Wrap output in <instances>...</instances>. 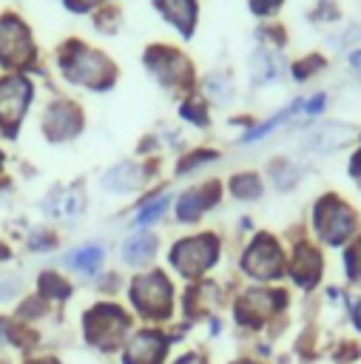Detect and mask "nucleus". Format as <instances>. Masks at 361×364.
Returning a JSON list of instances; mask_svg holds the SVG:
<instances>
[{
  "label": "nucleus",
  "mask_w": 361,
  "mask_h": 364,
  "mask_svg": "<svg viewBox=\"0 0 361 364\" xmlns=\"http://www.w3.org/2000/svg\"><path fill=\"white\" fill-rule=\"evenodd\" d=\"M347 264H350V276L361 279V242L350 247V253H347Z\"/></svg>",
  "instance_id": "f3484780"
},
{
  "label": "nucleus",
  "mask_w": 361,
  "mask_h": 364,
  "mask_svg": "<svg viewBox=\"0 0 361 364\" xmlns=\"http://www.w3.org/2000/svg\"><path fill=\"white\" fill-rule=\"evenodd\" d=\"M318 273H321V259H318V253H316L313 247L301 245V247L296 250V259H293V276H296V282L304 284V287H310V284H316Z\"/></svg>",
  "instance_id": "0eeeda50"
},
{
  "label": "nucleus",
  "mask_w": 361,
  "mask_h": 364,
  "mask_svg": "<svg viewBox=\"0 0 361 364\" xmlns=\"http://www.w3.org/2000/svg\"><path fill=\"white\" fill-rule=\"evenodd\" d=\"M40 287H43V293H48V296H68V284L60 279V276H54V273H45L43 279H40Z\"/></svg>",
  "instance_id": "2eb2a0df"
},
{
  "label": "nucleus",
  "mask_w": 361,
  "mask_h": 364,
  "mask_svg": "<svg viewBox=\"0 0 361 364\" xmlns=\"http://www.w3.org/2000/svg\"><path fill=\"white\" fill-rule=\"evenodd\" d=\"M131 299L145 316H168L171 310V284L162 273H148L134 279Z\"/></svg>",
  "instance_id": "f257e3e1"
},
{
  "label": "nucleus",
  "mask_w": 361,
  "mask_h": 364,
  "mask_svg": "<svg viewBox=\"0 0 361 364\" xmlns=\"http://www.w3.org/2000/svg\"><path fill=\"white\" fill-rule=\"evenodd\" d=\"M350 63H352V65H355V68H358V71H361V51H355V54H352V57H350Z\"/></svg>",
  "instance_id": "6ab92c4d"
},
{
  "label": "nucleus",
  "mask_w": 361,
  "mask_h": 364,
  "mask_svg": "<svg viewBox=\"0 0 361 364\" xmlns=\"http://www.w3.org/2000/svg\"><path fill=\"white\" fill-rule=\"evenodd\" d=\"M165 205H168V196H162V199H156L153 205H148V208H145V210L139 213V219H136V222H139V225H148L151 219H156V216H159V213L165 210Z\"/></svg>",
  "instance_id": "dca6fc26"
},
{
  "label": "nucleus",
  "mask_w": 361,
  "mask_h": 364,
  "mask_svg": "<svg viewBox=\"0 0 361 364\" xmlns=\"http://www.w3.org/2000/svg\"><path fill=\"white\" fill-rule=\"evenodd\" d=\"M136 182H139V171L134 165H119L105 176V188H117V191H131Z\"/></svg>",
  "instance_id": "9b49d317"
},
{
  "label": "nucleus",
  "mask_w": 361,
  "mask_h": 364,
  "mask_svg": "<svg viewBox=\"0 0 361 364\" xmlns=\"http://www.w3.org/2000/svg\"><path fill=\"white\" fill-rule=\"evenodd\" d=\"M316 228L324 236V242L338 245V242H344L352 233V213L335 196H324L316 205Z\"/></svg>",
  "instance_id": "7ed1b4c3"
},
{
  "label": "nucleus",
  "mask_w": 361,
  "mask_h": 364,
  "mask_svg": "<svg viewBox=\"0 0 361 364\" xmlns=\"http://www.w3.org/2000/svg\"><path fill=\"white\" fill-rule=\"evenodd\" d=\"M68 262H71L77 270H94V267L102 262V250H99V247H85V250L71 253Z\"/></svg>",
  "instance_id": "f8f14e48"
},
{
  "label": "nucleus",
  "mask_w": 361,
  "mask_h": 364,
  "mask_svg": "<svg viewBox=\"0 0 361 364\" xmlns=\"http://www.w3.org/2000/svg\"><path fill=\"white\" fill-rule=\"evenodd\" d=\"M347 136H350V128H344V125H327V128L310 134L307 148H313V151H333V148L344 145Z\"/></svg>",
  "instance_id": "6e6552de"
},
{
  "label": "nucleus",
  "mask_w": 361,
  "mask_h": 364,
  "mask_svg": "<svg viewBox=\"0 0 361 364\" xmlns=\"http://www.w3.org/2000/svg\"><path fill=\"white\" fill-rule=\"evenodd\" d=\"M23 102H26V85H20L17 80L6 82L3 94H0V114H3V119H17Z\"/></svg>",
  "instance_id": "9d476101"
},
{
  "label": "nucleus",
  "mask_w": 361,
  "mask_h": 364,
  "mask_svg": "<svg viewBox=\"0 0 361 364\" xmlns=\"http://www.w3.org/2000/svg\"><path fill=\"white\" fill-rule=\"evenodd\" d=\"M205 208V199H199V193H185L182 202H179V219L190 222L199 216V210Z\"/></svg>",
  "instance_id": "4468645a"
},
{
  "label": "nucleus",
  "mask_w": 361,
  "mask_h": 364,
  "mask_svg": "<svg viewBox=\"0 0 361 364\" xmlns=\"http://www.w3.org/2000/svg\"><path fill=\"white\" fill-rule=\"evenodd\" d=\"M31 364H57V361H51V358H43V361H31Z\"/></svg>",
  "instance_id": "aec40b11"
},
{
  "label": "nucleus",
  "mask_w": 361,
  "mask_h": 364,
  "mask_svg": "<svg viewBox=\"0 0 361 364\" xmlns=\"http://www.w3.org/2000/svg\"><path fill=\"white\" fill-rule=\"evenodd\" d=\"M165 338L159 333H139L125 353V364H162Z\"/></svg>",
  "instance_id": "423d86ee"
},
{
  "label": "nucleus",
  "mask_w": 361,
  "mask_h": 364,
  "mask_svg": "<svg viewBox=\"0 0 361 364\" xmlns=\"http://www.w3.org/2000/svg\"><path fill=\"white\" fill-rule=\"evenodd\" d=\"M279 267H281V253H279L276 242L267 236H259L253 242V247L244 253V270L259 279H270L279 273Z\"/></svg>",
  "instance_id": "39448f33"
},
{
  "label": "nucleus",
  "mask_w": 361,
  "mask_h": 364,
  "mask_svg": "<svg viewBox=\"0 0 361 364\" xmlns=\"http://www.w3.org/2000/svg\"><path fill=\"white\" fill-rule=\"evenodd\" d=\"M128 330V318L122 316V310L117 307H108V304H99L94 310H88L85 316V333H88V341H94L97 347H114Z\"/></svg>",
  "instance_id": "f03ea898"
},
{
  "label": "nucleus",
  "mask_w": 361,
  "mask_h": 364,
  "mask_svg": "<svg viewBox=\"0 0 361 364\" xmlns=\"http://www.w3.org/2000/svg\"><path fill=\"white\" fill-rule=\"evenodd\" d=\"M176 364H205V361H202L199 355H185V358H179Z\"/></svg>",
  "instance_id": "a211bd4d"
},
{
  "label": "nucleus",
  "mask_w": 361,
  "mask_h": 364,
  "mask_svg": "<svg viewBox=\"0 0 361 364\" xmlns=\"http://www.w3.org/2000/svg\"><path fill=\"white\" fill-rule=\"evenodd\" d=\"M230 188H233V193H236V196H242V199H253V196H259V193H262L259 179H256V176H250V173L236 176Z\"/></svg>",
  "instance_id": "ddd939ff"
},
{
  "label": "nucleus",
  "mask_w": 361,
  "mask_h": 364,
  "mask_svg": "<svg viewBox=\"0 0 361 364\" xmlns=\"http://www.w3.org/2000/svg\"><path fill=\"white\" fill-rule=\"evenodd\" d=\"M239 364H247V361H239Z\"/></svg>",
  "instance_id": "412c9836"
},
{
  "label": "nucleus",
  "mask_w": 361,
  "mask_h": 364,
  "mask_svg": "<svg viewBox=\"0 0 361 364\" xmlns=\"http://www.w3.org/2000/svg\"><path fill=\"white\" fill-rule=\"evenodd\" d=\"M153 250H156L153 236L142 233V236H134V239H128V242H125L122 256H125V262H128V264H145V262L153 256Z\"/></svg>",
  "instance_id": "1a4fd4ad"
},
{
  "label": "nucleus",
  "mask_w": 361,
  "mask_h": 364,
  "mask_svg": "<svg viewBox=\"0 0 361 364\" xmlns=\"http://www.w3.org/2000/svg\"><path fill=\"white\" fill-rule=\"evenodd\" d=\"M216 259V242L213 236H199V239H188V242H179L173 247V264L193 276V273H202L205 267H210Z\"/></svg>",
  "instance_id": "20e7f679"
}]
</instances>
